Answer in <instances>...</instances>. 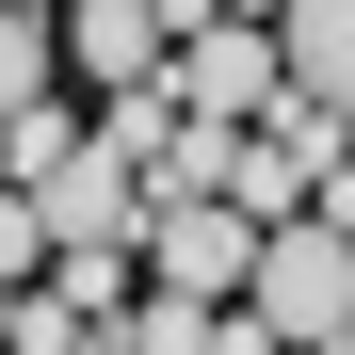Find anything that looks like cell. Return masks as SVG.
<instances>
[{
	"instance_id": "1",
	"label": "cell",
	"mask_w": 355,
	"mask_h": 355,
	"mask_svg": "<svg viewBox=\"0 0 355 355\" xmlns=\"http://www.w3.org/2000/svg\"><path fill=\"white\" fill-rule=\"evenodd\" d=\"M243 307H259L291 355L355 339V226H339V210H291V226H259V275H243Z\"/></svg>"
},
{
	"instance_id": "2",
	"label": "cell",
	"mask_w": 355,
	"mask_h": 355,
	"mask_svg": "<svg viewBox=\"0 0 355 355\" xmlns=\"http://www.w3.org/2000/svg\"><path fill=\"white\" fill-rule=\"evenodd\" d=\"M162 81H178V113H210V130H275L291 113V49H275V17H210V33L162 49Z\"/></svg>"
},
{
	"instance_id": "3",
	"label": "cell",
	"mask_w": 355,
	"mask_h": 355,
	"mask_svg": "<svg viewBox=\"0 0 355 355\" xmlns=\"http://www.w3.org/2000/svg\"><path fill=\"white\" fill-rule=\"evenodd\" d=\"M146 275L194 291V307H243V275H259V210H243V194H162V210H146Z\"/></svg>"
},
{
	"instance_id": "4",
	"label": "cell",
	"mask_w": 355,
	"mask_h": 355,
	"mask_svg": "<svg viewBox=\"0 0 355 355\" xmlns=\"http://www.w3.org/2000/svg\"><path fill=\"white\" fill-rule=\"evenodd\" d=\"M49 33H65V65H81L97 97H130V81H162V49H178V17H162V0H65Z\"/></svg>"
},
{
	"instance_id": "5",
	"label": "cell",
	"mask_w": 355,
	"mask_h": 355,
	"mask_svg": "<svg viewBox=\"0 0 355 355\" xmlns=\"http://www.w3.org/2000/svg\"><path fill=\"white\" fill-rule=\"evenodd\" d=\"M33 210H49V226H65V243H130V259H146V162H113L97 130H81V162H65V178H49V194H33Z\"/></svg>"
},
{
	"instance_id": "6",
	"label": "cell",
	"mask_w": 355,
	"mask_h": 355,
	"mask_svg": "<svg viewBox=\"0 0 355 355\" xmlns=\"http://www.w3.org/2000/svg\"><path fill=\"white\" fill-rule=\"evenodd\" d=\"M275 49H291V97L355 113V0H275Z\"/></svg>"
},
{
	"instance_id": "7",
	"label": "cell",
	"mask_w": 355,
	"mask_h": 355,
	"mask_svg": "<svg viewBox=\"0 0 355 355\" xmlns=\"http://www.w3.org/2000/svg\"><path fill=\"white\" fill-rule=\"evenodd\" d=\"M81 130H97V113H65V97H33V113H0V178H17V194H49V178L81 162Z\"/></svg>"
},
{
	"instance_id": "8",
	"label": "cell",
	"mask_w": 355,
	"mask_h": 355,
	"mask_svg": "<svg viewBox=\"0 0 355 355\" xmlns=\"http://www.w3.org/2000/svg\"><path fill=\"white\" fill-rule=\"evenodd\" d=\"M178 130H194V113H178V81H130V97H97V146H113V162H146V178H162V146H178Z\"/></svg>"
},
{
	"instance_id": "9",
	"label": "cell",
	"mask_w": 355,
	"mask_h": 355,
	"mask_svg": "<svg viewBox=\"0 0 355 355\" xmlns=\"http://www.w3.org/2000/svg\"><path fill=\"white\" fill-rule=\"evenodd\" d=\"M49 65H65V33L0 0V113H33V97H49Z\"/></svg>"
},
{
	"instance_id": "10",
	"label": "cell",
	"mask_w": 355,
	"mask_h": 355,
	"mask_svg": "<svg viewBox=\"0 0 355 355\" xmlns=\"http://www.w3.org/2000/svg\"><path fill=\"white\" fill-rule=\"evenodd\" d=\"M49 259H65V226H49V210H33V194H17V178H0V275H17V291H33V275H49Z\"/></svg>"
},
{
	"instance_id": "11",
	"label": "cell",
	"mask_w": 355,
	"mask_h": 355,
	"mask_svg": "<svg viewBox=\"0 0 355 355\" xmlns=\"http://www.w3.org/2000/svg\"><path fill=\"white\" fill-rule=\"evenodd\" d=\"M65 355H130V339H113V323H97V339H65Z\"/></svg>"
},
{
	"instance_id": "12",
	"label": "cell",
	"mask_w": 355,
	"mask_h": 355,
	"mask_svg": "<svg viewBox=\"0 0 355 355\" xmlns=\"http://www.w3.org/2000/svg\"><path fill=\"white\" fill-rule=\"evenodd\" d=\"M17 17H65V0H17Z\"/></svg>"
},
{
	"instance_id": "13",
	"label": "cell",
	"mask_w": 355,
	"mask_h": 355,
	"mask_svg": "<svg viewBox=\"0 0 355 355\" xmlns=\"http://www.w3.org/2000/svg\"><path fill=\"white\" fill-rule=\"evenodd\" d=\"M323 355H355V339H323Z\"/></svg>"
}]
</instances>
